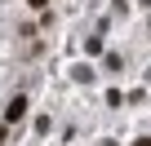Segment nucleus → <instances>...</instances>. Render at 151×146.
I'll return each mask as SVG.
<instances>
[{
    "instance_id": "nucleus-3",
    "label": "nucleus",
    "mask_w": 151,
    "mask_h": 146,
    "mask_svg": "<svg viewBox=\"0 0 151 146\" xmlns=\"http://www.w3.org/2000/svg\"><path fill=\"white\" fill-rule=\"evenodd\" d=\"M133 146H151V137H138V142H133Z\"/></svg>"
},
{
    "instance_id": "nucleus-1",
    "label": "nucleus",
    "mask_w": 151,
    "mask_h": 146,
    "mask_svg": "<svg viewBox=\"0 0 151 146\" xmlns=\"http://www.w3.org/2000/svg\"><path fill=\"white\" fill-rule=\"evenodd\" d=\"M22 115H27V98H14L5 106V124H22Z\"/></svg>"
},
{
    "instance_id": "nucleus-2",
    "label": "nucleus",
    "mask_w": 151,
    "mask_h": 146,
    "mask_svg": "<svg viewBox=\"0 0 151 146\" xmlns=\"http://www.w3.org/2000/svg\"><path fill=\"white\" fill-rule=\"evenodd\" d=\"M27 5H31V9H45V5H49V0H27Z\"/></svg>"
}]
</instances>
